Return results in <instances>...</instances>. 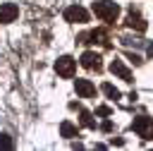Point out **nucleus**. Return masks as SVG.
Returning a JSON list of instances; mask_svg holds the SVG:
<instances>
[{"instance_id":"obj_8","label":"nucleus","mask_w":153,"mask_h":151,"mask_svg":"<svg viewBox=\"0 0 153 151\" xmlns=\"http://www.w3.org/2000/svg\"><path fill=\"white\" fill-rule=\"evenodd\" d=\"M81 65L88 70H100V55L98 53H84L81 55Z\"/></svg>"},{"instance_id":"obj_7","label":"nucleus","mask_w":153,"mask_h":151,"mask_svg":"<svg viewBox=\"0 0 153 151\" xmlns=\"http://www.w3.org/2000/svg\"><path fill=\"white\" fill-rule=\"evenodd\" d=\"M17 14H19V7H17V5H12V2L0 5V22H2V24L14 22V17H17Z\"/></svg>"},{"instance_id":"obj_14","label":"nucleus","mask_w":153,"mask_h":151,"mask_svg":"<svg viewBox=\"0 0 153 151\" xmlns=\"http://www.w3.org/2000/svg\"><path fill=\"white\" fill-rule=\"evenodd\" d=\"M108 113H110L108 105H100V108H98V115H108Z\"/></svg>"},{"instance_id":"obj_12","label":"nucleus","mask_w":153,"mask_h":151,"mask_svg":"<svg viewBox=\"0 0 153 151\" xmlns=\"http://www.w3.org/2000/svg\"><path fill=\"white\" fill-rule=\"evenodd\" d=\"M81 125H86V127H96V122L91 120V113H86V110L81 113Z\"/></svg>"},{"instance_id":"obj_3","label":"nucleus","mask_w":153,"mask_h":151,"mask_svg":"<svg viewBox=\"0 0 153 151\" xmlns=\"http://www.w3.org/2000/svg\"><path fill=\"white\" fill-rule=\"evenodd\" d=\"M65 19L67 22H76V24H84V22H88V12L84 7H79V5H74V7H67Z\"/></svg>"},{"instance_id":"obj_11","label":"nucleus","mask_w":153,"mask_h":151,"mask_svg":"<svg viewBox=\"0 0 153 151\" xmlns=\"http://www.w3.org/2000/svg\"><path fill=\"white\" fill-rule=\"evenodd\" d=\"M60 132H62V137H67V139H72V137L76 134V127H74L72 122H62V127H60Z\"/></svg>"},{"instance_id":"obj_2","label":"nucleus","mask_w":153,"mask_h":151,"mask_svg":"<svg viewBox=\"0 0 153 151\" xmlns=\"http://www.w3.org/2000/svg\"><path fill=\"white\" fill-rule=\"evenodd\" d=\"M131 129L143 139H153V117H136L131 122Z\"/></svg>"},{"instance_id":"obj_9","label":"nucleus","mask_w":153,"mask_h":151,"mask_svg":"<svg viewBox=\"0 0 153 151\" xmlns=\"http://www.w3.org/2000/svg\"><path fill=\"white\" fill-rule=\"evenodd\" d=\"M127 24H129V26H131V29H134V26H136V29H139V31H146V22H143V19H141V17H139V14H134V12H131V14H129V22H127Z\"/></svg>"},{"instance_id":"obj_5","label":"nucleus","mask_w":153,"mask_h":151,"mask_svg":"<svg viewBox=\"0 0 153 151\" xmlns=\"http://www.w3.org/2000/svg\"><path fill=\"white\" fill-rule=\"evenodd\" d=\"M110 72H112V74H117V77H120V79H124V81H131V72H129V70L124 67V62H122V60H117V58L110 62Z\"/></svg>"},{"instance_id":"obj_1","label":"nucleus","mask_w":153,"mask_h":151,"mask_svg":"<svg viewBox=\"0 0 153 151\" xmlns=\"http://www.w3.org/2000/svg\"><path fill=\"white\" fill-rule=\"evenodd\" d=\"M93 12H96V17H100L103 22H115L117 14H120V7H117V2H112V0H98V2H93Z\"/></svg>"},{"instance_id":"obj_10","label":"nucleus","mask_w":153,"mask_h":151,"mask_svg":"<svg viewBox=\"0 0 153 151\" xmlns=\"http://www.w3.org/2000/svg\"><path fill=\"white\" fill-rule=\"evenodd\" d=\"M100 89H103V93H105L108 98H112V101H117V98H120V91H117L112 84H103Z\"/></svg>"},{"instance_id":"obj_6","label":"nucleus","mask_w":153,"mask_h":151,"mask_svg":"<svg viewBox=\"0 0 153 151\" xmlns=\"http://www.w3.org/2000/svg\"><path fill=\"white\" fill-rule=\"evenodd\" d=\"M76 93L81 96V98H91V96H96V86L88 81V79H76Z\"/></svg>"},{"instance_id":"obj_13","label":"nucleus","mask_w":153,"mask_h":151,"mask_svg":"<svg viewBox=\"0 0 153 151\" xmlns=\"http://www.w3.org/2000/svg\"><path fill=\"white\" fill-rule=\"evenodd\" d=\"M0 149H12V139L7 134H0Z\"/></svg>"},{"instance_id":"obj_4","label":"nucleus","mask_w":153,"mask_h":151,"mask_svg":"<svg viewBox=\"0 0 153 151\" xmlns=\"http://www.w3.org/2000/svg\"><path fill=\"white\" fill-rule=\"evenodd\" d=\"M55 72H57L60 77H72V74H74V60H72L69 55L60 58V60L55 62Z\"/></svg>"}]
</instances>
